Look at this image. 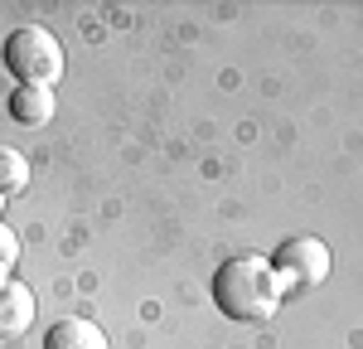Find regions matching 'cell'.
Returning a JSON list of instances; mask_svg holds the SVG:
<instances>
[{
  "instance_id": "obj_1",
  "label": "cell",
  "mask_w": 363,
  "mask_h": 349,
  "mask_svg": "<svg viewBox=\"0 0 363 349\" xmlns=\"http://www.w3.org/2000/svg\"><path fill=\"white\" fill-rule=\"evenodd\" d=\"M213 301L223 306V316L242 320V325H262L277 316L281 282L267 257H228L213 277Z\"/></svg>"
},
{
  "instance_id": "obj_2",
  "label": "cell",
  "mask_w": 363,
  "mask_h": 349,
  "mask_svg": "<svg viewBox=\"0 0 363 349\" xmlns=\"http://www.w3.org/2000/svg\"><path fill=\"white\" fill-rule=\"evenodd\" d=\"M5 63L20 78V87H49L63 73V49H58V39L49 29L25 25L5 39Z\"/></svg>"
},
{
  "instance_id": "obj_3",
  "label": "cell",
  "mask_w": 363,
  "mask_h": 349,
  "mask_svg": "<svg viewBox=\"0 0 363 349\" xmlns=\"http://www.w3.org/2000/svg\"><path fill=\"white\" fill-rule=\"evenodd\" d=\"M272 272H277V282H281V296L286 291H315L330 277V248L320 238H286L277 248Z\"/></svg>"
},
{
  "instance_id": "obj_4",
  "label": "cell",
  "mask_w": 363,
  "mask_h": 349,
  "mask_svg": "<svg viewBox=\"0 0 363 349\" xmlns=\"http://www.w3.org/2000/svg\"><path fill=\"white\" fill-rule=\"evenodd\" d=\"M44 349H112V345H107V330H97L92 320L68 316V320H58L54 330H49Z\"/></svg>"
},
{
  "instance_id": "obj_5",
  "label": "cell",
  "mask_w": 363,
  "mask_h": 349,
  "mask_svg": "<svg viewBox=\"0 0 363 349\" xmlns=\"http://www.w3.org/2000/svg\"><path fill=\"white\" fill-rule=\"evenodd\" d=\"M34 320V296L20 282H5L0 287V340H15L20 330H29Z\"/></svg>"
},
{
  "instance_id": "obj_6",
  "label": "cell",
  "mask_w": 363,
  "mask_h": 349,
  "mask_svg": "<svg viewBox=\"0 0 363 349\" xmlns=\"http://www.w3.org/2000/svg\"><path fill=\"white\" fill-rule=\"evenodd\" d=\"M10 116H15L20 126H44V121L54 116V97H49V87H20V92L10 97Z\"/></svg>"
},
{
  "instance_id": "obj_7",
  "label": "cell",
  "mask_w": 363,
  "mask_h": 349,
  "mask_svg": "<svg viewBox=\"0 0 363 349\" xmlns=\"http://www.w3.org/2000/svg\"><path fill=\"white\" fill-rule=\"evenodd\" d=\"M25 179H29V160L20 150H0V194L25 189Z\"/></svg>"
},
{
  "instance_id": "obj_8",
  "label": "cell",
  "mask_w": 363,
  "mask_h": 349,
  "mask_svg": "<svg viewBox=\"0 0 363 349\" xmlns=\"http://www.w3.org/2000/svg\"><path fill=\"white\" fill-rule=\"evenodd\" d=\"M15 262H20V238L0 223V287H5V272H10Z\"/></svg>"
},
{
  "instance_id": "obj_9",
  "label": "cell",
  "mask_w": 363,
  "mask_h": 349,
  "mask_svg": "<svg viewBox=\"0 0 363 349\" xmlns=\"http://www.w3.org/2000/svg\"><path fill=\"white\" fill-rule=\"evenodd\" d=\"M0 214H5V194H0Z\"/></svg>"
}]
</instances>
